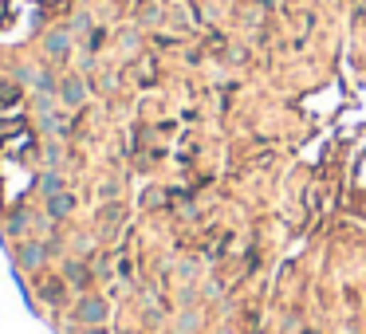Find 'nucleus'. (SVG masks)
<instances>
[{
	"instance_id": "nucleus-7",
	"label": "nucleus",
	"mask_w": 366,
	"mask_h": 334,
	"mask_svg": "<svg viewBox=\"0 0 366 334\" xmlns=\"http://www.w3.org/2000/svg\"><path fill=\"white\" fill-rule=\"evenodd\" d=\"M43 213L51 216V221H68L71 213H75V193H51V197H43Z\"/></svg>"
},
{
	"instance_id": "nucleus-14",
	"label": "nucleus",
	"mask_w": 366,
	"mask_h": 334,
	"mask_svg": "<svg viewBox=\"0 0 366 334\" xmlns=\"http://www.w3.org/2000/svg\"><path fill=\"white\" fill-rule=\"evenodd\" d=\"M142 318H146V326H162V307L158 303H142Z\"/></svg>"
},
{
	"instance_id": "nucleus-8",
	"label": "nucleus",
	"mask_w": 366,
	"mask_h": 334,
	"mask_svg": "<svg viewBox=\"0 0 366 334\" xmlns=\"http://www.w3.org/2000/svg\"><path fill=\"white\" fill-rule=\"evenodd\" d=\"M201 326H205L201 311H197V307H181L178 318L170 323V334H201Z\"/></svg>"
},
{
	"instance_id": "nucleus-4",
	"label": "nucleus",
	"mask_w": 366,
	"mask_h": 334,
	"mask_svg": "<svg viewBox=\"0 0 366 334\" xmlns=\"http://www.w3.org/2000/svg\"><path fill=\"white\" fill-rule=\"evenodd\" d=\"M71 43H75V35H71L68 28H48V32H43V55L63 63L71 55Z\"/></svg>"
},
{
	"instance_id": "nucleus-2",
	"label": "nucleus",
	"mask_w": 366,
	"mask_h": 334,
	"mask_svg": "<svg viewBox=\"0 0 366 334\" xmlns=\"http://www.w3.org/2000/svg\"><path fill=\"white\" fill-rule=\"evenodd\" d=\"M12 256H16L20 272H40V267L48 264L51 248H48V240H32V236H28V240H16V252H12Z\"/></svg>"
},
{
	"instance_id": "nucleus-19",
	"label": "nucleus",
	"mask_w": 366,
	"mask_h": 334,
	"mask_svg": "<svg viewBox=\"0 0 366 334\" xmlns=\"http://www.w3.org/2000/svg\"><path fill=\"white\" fill-rule=\"evenodd\" d=\"M201 295H209V299H221V283H217V279H209V283H205V291Z\"/></svg>"
},
{
	"instance_id": "nucleus-11",
	"label": "nucleus",
	"mask_w": 366,
	"mask_h": 334,
	"mask_svg": "<svg viewBox=\"0 0 366 334\" xmlns=\"http://www.w3.org/2000/svg\"><path fill=\"white\" fill-rule=\"evenodd\" d=\"M63 177L55 169H48V173H40V197H51V193H63Z\"/></svg>"
},
{
	"instance_id": "nucleus-21",
	"label": "nucleus",
	"mask_w": 366,
	"mask_h": 334,
	"mask_svg": "<svg viewBox=\"0 0 366 334\" xmlns=\"http://www.w3.org/2000/svg\"><path fill=\"white\" fill-rule=\"evenodd\" d=\"M79 334H111L107 326H79Z\"/></svg>"
},
{
	"instance_id": "nucleus-17",
	"label": "nucleus",
	"mask_w": 366,
	"mask_h": 334,
	"mask_svg": "<svg viewBox=\"0 0 366 334\" xmlns=\"http://www.w3.org/2000/svg\"><path fill=\"white\" fill-rule=\"evenodd\" d=\"M178 299H181V307H193V303H197V287H193V283H185V287L178 291Z\"/></svg>"
},
{
	"instance_id": "nucleus-13",
	"label": "nucleus",
	"mask_w": 366,
	"mask_h": 334,
	"mask_svg": "<svg viewBox=\"0 0 366 334\" xmlns=\"http://www.w3.org/2000/svg\"><path fill=\"white\" fill-rule=\"evenodd\" d=\"M43 162H48V169L63 165V146H60V142H48V146H43Z\"/></svg>"
},
{
	"instance_id": "nucleus-20",
	"label": "nucleus",
	"mask_w": 366,
	"mask_h": 334,
	"mask_svg": "<svg viewBox=\"0 0 366 334\" xmlns=\"http://www.w3.org/2000/svg\"><path fill=\"white\" fill-rule=\"evenodd\" d=\"M122 48H127V52H134V48H138V32H122Z\"/></svg>"
},
{
	"instance_id": "nucleus-23",
	"label": "nucleus",
	"mask_w": 366,
	"mask_h": 334,
	"mask_svg": "<svg viewBox=\"0 0 366 334\" xmlns=\"http://www.w3.org/2000/svg\"><path fill=\"white\" fill-rule=\"evenodd\" d=\"M260 4H264V9H272V0H260Z\"/></svg>"
},
{
	"instance_id": "nucleus-5",
	"label": "nucleus",
	"mask_w": 366,
	"mask_h": 334,
	"mask_svg": "<svg viewBox=\"0 0 366 334\" xmlns=\"http://www.w3.org/2000/svg\"><path fill=\"white\" fill-rule=\"evenodd\" d=\"M87 83H83V75H68V79H60V103L68 106V111H79V106L87 103Z\"/></svg>"
},
{
	"instance_id": "nucleus-9",
	"label": "nucleus",
	"mask_w": 366,
	"mask_h": 334,
	"mask_svg": "<svg viewBox=\"0 0 366 334\" xmlns=\"http://www.w3.org/2000/svg\"><path fill=\"white\" fill-rule=\"evenodd\" d=\"M40 299L51 303V307H60V303L68 299V279H63V275H51V279H43V283H40Z\"/></svg>"
},
{
	"instance_id": "nucleus-3",
	"label": "nucleus",
	"mask_w": 366,
	"mask_h": 334,
	"mask_svg": "<svg viewBox=\"0 0 366 334\" xmlns=\"http://www.w3.org/2000/svg\"><path fill=\"white\" fill-rule=\"evenodd\" d=\"M0 232H4L9 240H28V236L36 232V208H9Z\"/></svg>"
},
{
	"instance_id": "nucleus-18",
	"label": "nucleus",
	"mask_w": 366,
	"mask_h": 334,
	"mask_svg": "<svg viewBox=\"0 0 366 334\" xmlns=\"http://www.w3.org/2000/svg\"><path fill=\"white\" fill-rule=\"evenodd\" d=\"M197 275V260H181V279H193Z\"/></svg>"
},
{
	"instance_id": "nucleus-15",
	"label": "nucleus",
	"mask_w": 366,
	"mask_h": 334,
	"mask_svg": "<svg viewBox=\"0 0 366 334\" xmlns=\"http://www.w3.org/2000/svg\"><path fill=\"white\" fill-rule=\"evenodd\" d=\"M12 75H16V83H28V87H36V75H40V67H32V63H20V67L12 71Z\"/></svg>"
},
{
	"instance_id": "nucleus-1",
	"label": "nucleus",
	"mask_w": 366,
	"mask_h": 334,
	"mask_svg": "<svg viewBox=\"0 0 366 334\" xmlns=\"http://www.w3.org/2000/svg\"><path fill=\"white\" fill-rule=\"evenodd\" d=\"M71 318H75L79 326H102L107 318H111V303L102 299V295L83 291L75 303H71Z\"/></svg>"
},
{
	"instance_id": "nucleus-10",
	"label": "nucleus",
	"mask_w": 366,
	"mask_h": 334,
	"mask_svg": "<svg viewBox=\"0 0 366 334\" xmlns=\"http://www.w3.org/2000/svg\"><path fill=\"white\" fill-rule=\"evenodd\" d=\"M40 130H43V134H51V138H63V134H68V122H63L55 111H48V114H40Z\"/></svg>"
},
{
	"instance_id": "nucleus-16",
	"label": "nucleus",
	"mask_w": 366,
	"mask_h": 334,
	"mask_svg": "<svg viewBox=\"0 0 366 334\" xmlns=\"http://www.w3.org/2000/svg\"><path fill=\"white\" fill-rule=\"evenodd\" d=\"M71 248H75V252H91L95 240L87 236V232H75V236H71Z\"/></svg>"
},
{
	"instance_id": "nucleus-24",
	"label": "nucleus",
	"mask_w": 366,
	"mask_h": 334,
	"mask_svg": "<svg viewBox=\"0 0 366 334\" xmlns=\"http://www.w3.org/2000/svg\"><path fill=\"white\" fill-rule=\"evenodd\" d=\"M114 334H138V330H114Z\"/></svg>"
},
{
	"instance_id": "nucleus-6",
	"label": "nucleus",
	"mask_w": 366,
	"mask_h": 334,
	"mask_svg": "<svg viewBox=\"0 0 366 334\" xmlns=\"http://www.w3.org/2000/svg\"><path fill=\"white\" fill-rule=\"evenodd\" d=\"M63 279H68V287H71V291H79V295H83L87 287H91V267H87L83 260L68 256V260H63Z\"/></svg>"
},
{
	"instance_id": "nucleus-22",
	"label": "nucleus",
	"mask_w": 366,
	"mask_h": 334,
	"mask_svg": "<svg viewBox=\"0 0 366 334\" xmlns=\"http://www.w3.org/2000/svg\"><path fill=\"white\" fill-rule=\"evenodd\" d=\"M217 334H232V330H229V326H221V330H217Z\"/></svg>"
},
{
	"instance_id": "nucleus-12",
	"label": "nucleus",
	"mask_w": 366,
	"mask_h": 334,
	"mask_svg": "<svg viewBox=\"0 0 366 334\" xmlns=\"http://www.w3.org/2000/svg\"><path fill=\"white\" fill-rule=\"evenodd\" d=\"M68 32H71V35H91V32H95L91 12H75V16H71V24H68Z\"/></svg>"
}]
</instances>
